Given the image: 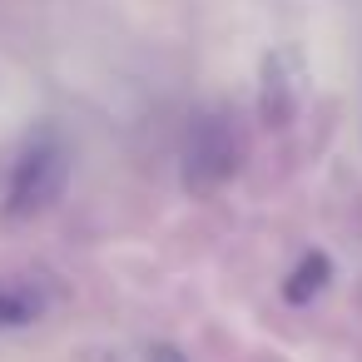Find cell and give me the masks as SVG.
<instances>
[{
	"instance_id": "3957f363",
	"label": "cell",
	"mask_w": 362,
	"mask_h": 362,
	"mask_svg": "<svg viewBox=\"0 0 362 362\" xmlns=\"http://www.w3.org/2000/svg\"><path fill=\"white\" fill-rule=\"evenodd\" d=\"M288 115H293V85L283 80V60L268 55V65H263V119L278 129V124H288Z\"/></svg>"
},
{
	"instance_id": "6da1fadb",
	"label": "cell",
	"mask_w": 362,
	"mask_h": 362,
	"mask_svg": "<svg viewBox=\"0 0 362 362\" xmlns=\"http://www.w3.org/2000/svg\"><path fill=\"white\" fill-rule=\"evenodd\" d=\"M243 164V134L228 115H199L184 134V189L189 194H214L223 189Z\"/></svg>"
},
{
	"instance_id": "7a4b0ae2",
	"label": "cell",
	"mask_w": 362,
	"mask_h": 362,
	"mask_svg": "<svg viewBox=\"0 0 362 362\" xmlns=\"http://www.w3.org/2000/svg\"><path fill=\"white\" fill-rule=\"evenodd\" d=\"M65 179H70V154L60 139H35L16 169H11V184H6V214L11 218H35L45 214L60 194H65Z\"/></svg>"
},
{
	"instance_id": "8992f818",
	"label": "cell",
	"mask_w": 362,
	"mask_h": 362,
	"mask_svg": "<svg viewBox=\"0 0 362 362\" xmlns=\"http://www.w3.org/2000/svg\"><path fill=\"white\" fill-rule=\"evenodd\" d=\"M144 362H189L174 342H149V352H144Z\"/></svg>"
},
{
	"instance_id": "277c9868",
	"label": "cell",
	"mask_w": 362,
	"mask_h": 362,
	"mask_svg": "<svg viewBox=\"0 0 362 362\" xmlns=\"http://www.w3.org/2000/svg\"><path fill=\"white\" fill-rule=\"evenodd\" d=\"M327 278H332V263H327L322 253H308V258L298 263L293 283H288V298H293V303H303V298L322 293V288H327Z\"/></svg>"
},
{
	"instance_id": "5b68a950",
	"label": "cell",
	"mask_w": 362,
	"mask_h": 362,
	"mask_svg": "<svg viewBox=\"0 0 362 362\" xmlns=\"http://www.w3.org/2000/svg\"><path fill=\"white\" fill-rule=\"evenodd\" d=\"M35 317V303L25 293H0V332L6 327H25Z\"/></svg>"
}]
</instances>
